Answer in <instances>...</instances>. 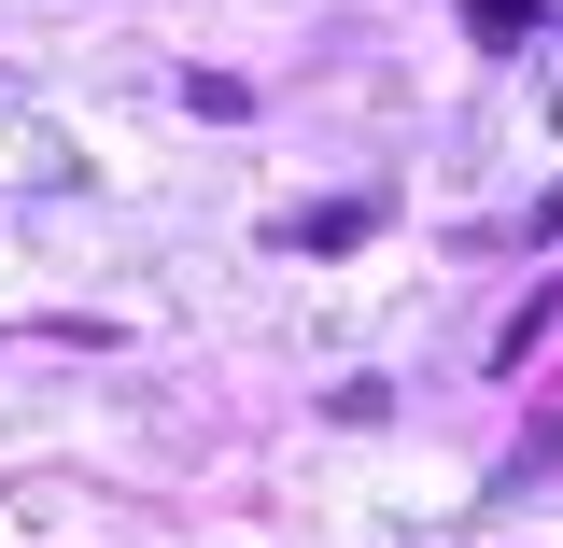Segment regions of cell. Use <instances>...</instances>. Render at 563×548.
I'll return each instance as SVG.
<instances>
[{
	"label": "cell",
	"mask_w": 563,
	"mask_h": 548,
	"mask_svg": "<svg viewBox=\"0 0 563 548\" xmlns=\"http://www.w3.org/2000/svg\"><path fill=\"white\" fill-rule=\"evenodd\" d=\"M380 239V198H324V211H282V254H352Z\"/></svg>",
	"instance_id": "obj_1"
},
{
	"label": "cell",
	"mask_w": 563,
	"mask_h": 548,
	"mask_svg": "<svg viewBox=\"0 0 563 548\" xmlns=\"http://www.w3.org/2000/svg\"><path fill=\"white\" fill-rule=\"evenodd\" d=\"M465 43H493V57L536 43V0H465Z\"/></svg>",
	"instance_id": "obj_2"
},
{
	"label": "cell",
	"mask_w": 563,
	"mask_h": 548,
	"mask_svg": "<svg viewBox=\"0 0 563 548\" xmlns=\"http://www.w3.org/2000/svg\"><path fill=\"white\" fill-rule=\"evenodd\" d=\"M184 113H211V127H225V113H254V85H240V70H184Z\"/></svg>",
	"instance_id": "obj_3"
}]
</instances>
